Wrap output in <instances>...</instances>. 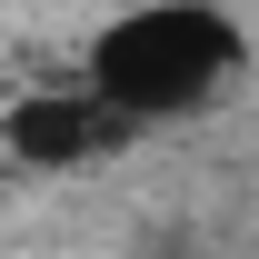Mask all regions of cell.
I'll list each match as a JSON object with an SVG mask.
<instances>
[{"instance_id":"6da1fadb","label":"cell","mask_w":259,"mask_h":259,"mask_svg":"<svg viewBox=\"0 0 259 259\" xmlns=\"http://www.w3.org/2000/svg\"><path fill=\"white\" fill-rule=\"evenodd\" d=\"M239 60H249V40H239V20H229L220 0H150V10H120L90 40L80 80L130 130H150V120H180L199 100H220V80Z\"/></svg>"},{"instance_id":"7a4b0ae2","label":"cell","mask_w":259,"mask_h":259,"mask_svg":"<svg viewBox=\"0 0 259 259\" xmlns=\"http://www.w3.org/2000/svg\"><path fill=\"white\" fill-rule=\"evenodd\" d=\"M0 140H10V160H20V169H90V160H110V150L130 140V120L90 90V80H60V90L10 100Z\"/></svg>"}]
</instances>
